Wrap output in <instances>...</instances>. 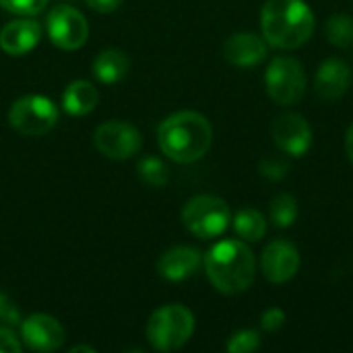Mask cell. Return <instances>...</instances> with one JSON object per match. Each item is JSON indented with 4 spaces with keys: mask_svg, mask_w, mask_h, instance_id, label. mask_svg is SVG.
I'll use <instances>...</instances> for the list:
<instances>
[{
    "mask_svg": "<svg viewBox=\"0 0 353 353\" xmlns=\"http://www.w3.org/2000/svg\"><path fill=\"white\" fill-rule=\"evenodd\" d=\"M203 256L192 246H174L165 250L157 261L159 277L168 281H184L201 269Z\"/></svg>",
    "mask_w": 353,
    "mask_h": 353,
    "instance_id": "obj_15",
    "label": "cell"
},
{
    "mask_svg": "<svg viewBox=\"0 0 353 353\" xmlns=\"http://www.w3.org/2000/svg\"><path fill=\"white\" fill-rule=\"evenodd\" d=\"M21 339L33 352L50 353L64 345L66 333L50 314H31L21 321Z\"/></svg>",
    "mask_w": 353,
    "mask_h": 353,
    "instance_id": "obj_12",
    "label": "cell"
},
{
    "mask_svg": "<svg viewBox=\"0 0 353 353\" xmlns=\"http://www.w3.org/2000/svg\"><path fill=\"white\" fill-rule=\"evenodd\" d=\"M139 176L145 184L153 186V188H161L168 184L170 180V170L165 168V163L157 157H145L139 163Z\"/></svg>",
    "mask_w": 353,
    "mask_h": 353,
    "instance_id": "obj_22",
    "label": "cell"
},
{
    "mask_svg": "<svg viewBox=\"0 0 353 353\" xmlns=\"http://www.w3.org/2000/svg\"><path fill=\"white\" fill-rule=\"evenodd\" d=\"M87 2V6L91 8V10H95V12H114V10H118L120 6H122V2L124 0H85Z\"/></svg>",
    "mask_w": 353,
    "mask_h": 353,
    "instance_id": "obj_29",
    "label": "cell"
},
{
    "mask_svg": "<svg viewBox=\"0 0 353 353\" xmlns=\"http://www.w3.org/2000/svg\"><path fill=\"white\" fill-rule=\"evenodd\" d=\"M50 0H0V6L12 14H23V17H33L39 14Z\"/></svg>",
    "mask_w": 353,
    "mask_h": 353,
    "instance_id": "obj_24",
    "label": "cell"
},
{
    "mask_svg": "<svg viewBox=\"0 0 353 353\" xmlns=\"http://www.w3.org/2000/svg\"><path fill=\"white\" fill-rule=\"evenodd\" d=\"M288 172H290L288 161H283L279 157H265L261 161V174L269 180H281V178H285Z\"/></svg>",
    "mask_w": 353,
    "mask_h": 353,
    "instance_id": "obj_25",
    "label": "cell"
},
{
    "mask_svg": "<svg viewBox=\"0 0 353 353\" xmlns=\"http://www.w3.org/2000/svg\"><path fill=\"white\" fill-rule=\"evenodd\" d=\"M46 29L52 43L68 52L83 48L89 37V25L85 14L66 4L54 6L50 10L46 19Z\"/></svg>",
    "mask_w": 353,
    "mask_h": 353,
    "instance_id": "obj_9",
    "label": "cell"
},
{
    "mask_svg": "<svg viewBox=\"0 0 353 353\" xmlns=\"http://www.w3.org/2000/svg\"><path fill=\"white\" fill-rule=\"evenodd\" d=\"M0 353H21L19 337L8 329L0 325Z\"/></svg>",
    "mask_w": 353,
    "mask_h": 353,
    "instance_id": "obj_28",
    "label": "cell"
},
{
    "mask_svg": "<svg viewBox=\"0 0 353 353\" xmlns=\"http://www.w3.org/2000/svg\"><path fill=\"white\" fill-rule=\"evenodd\" d=\"M271 137L275 145L292 157H302L312 145V128L308 120L296 112L279 114L271 124Z\"/></svg>",
    "mask_w": 353,
    "mask_h": 353,
    "instance_id": "obj_11",
    "label": "cell"
},
{
    "mask_svg": "<svg viewBox=\"0 0 353 353\" xmlns=\"http://www.w3.org/2000/svg\"><path fill=\"white\" fill-rule=\"evenodd\" d=\"M211 285L225 296L246 292L256 277V259L242 240H221L205 256Z\"/></svg>",
    "mask_w": 353,
    "mask_h": 353,
    "instance_id": "obj_3",
    "label": "cell"
},
{
    "mask_svg": "<svg viewBox=\"0 0 353 353\" xmlns=\"http://www.w3.org/2000/svg\"><path fill=\"white\" fill-rule=\"evenodd\" d=\"M194 333V314L182 304L157 308L147 323V341L157 352H176Z\"/></svg>",
    "mask_w": 353,
    "mask_h": 353,
    "instance_id": "obj_4",
    "label": "cell"
},
{
    "mask_svg": "<svg viewBox=\"0 0 353 353\" xmlns=\"http://www.w3.org/2000/svg\"><path fill=\"white\" fill-rule=\"evenodd\" d=\"M41 39V27L33 19H17L0 29V50L8 56L29 54Z\"/></svg>",
    "mask_w": 353,
    "mask_h": 353,
    "instance_id": "obj_16",
    "label": "cell"
},
{
    "mask_svg": "<svg viewBox=\"0 0 353 353\" xmlns=\"http://www.w3.org/2000/svg\"><path fill=\"white\" fill-rule=\"evenodd\" d=\"M267 95L277 105H294L306 93V72L300 60L292 56H275L265 72Z\"/></svg>",
    "mask_w": 353,
    "mask_h": 353,
    "instance_id": "obj_7",
    "label": "cell"
},
{
    "mask_svg": "<svg viewBox=\"0 0 353 353\" xmlns=\"http://www.w3.org/2000/svg\"><path fill=\"white\" fill-rule=\"evenodd\" d=\"M234 232L244 242H261L267 234V219L256 209H242L234 215Z\"/></svg>",
    "mask_w": 353,
    "mask_h": 353,
    "instance_id": "obj_19",
    "label": "cell"
},
{
    "mask_svg": "<svg viewBox=\"0 0 353 353\" xmlns=\"http://www.w3.org/2000/svg\"><path fill=\"white\" fill-rule=\"evenodd\" d=\"M285 321H288L285 312H283L281 308L273 306V308H267V310L263 312V316H261V327H263L267 333H273V331L281 329V327L285 325Z\"/></svg>",
    "mask_w": 353,
    "mask_h": 353,
    "instance_id": "obj_26",
    "label": "cell"
},
{
    "mask_svg": "<svg viewBox=\"0 0 353 353\" xmlns=\"http://www.w3.org/2000/svg\"><path fill=\"white\" fill-rule=\"evenodd\" d=\"M17 323H21V314H19L17 306L12 304V300L6 294L0 292V325L2 327H12Z\"/></svg>",
    "mask_w": 353,
    "mask_h": 353,
    "instance_id": "obj_27",
    "label": "cell"
},
{
    "mask_svg": "<svg viewBox=\"0 0 353 353\" xmlns=\"http://www.w3.org/2000/svg\"><path fill=\"white\" fill-rule=\"evenodd\" d=\"M316 19L304 0H267L261 10V31L277 50H298L314 33Z\"/></svg>",
    "mask_w": 353,
    "mask_h": 353,
    "instance_id": "obj_2",
    "label": "cell"
},
{
    "mask_svg": "<svg viewBox=\"0 0 353 353\" xmlns=\"http://www.w3.org/2000/svg\"><path fill=\"white\" fill-rule=\"evenodd\" d=\"M269 54V43L265 37L250 33V31H240L234 33L225 39L223 43V58L234 64V66H256L261 64Z\"/></svg>",
    "mask_w": 353,
    "mask_h": 353,
    "instance_id": "obj_13",
    "label": "cell"
},
{
    "mask_svg": "<svg viewBox=\"0 0 353 353\" xmlns=\"http://www.w3.org/2000/svg\"><path fill=\"white\" fill-rule=\"evenodd\" d=\"M327 39L335 48H352L353 46V19L350 14H333L325 27Z\"/></svg>",
    "mask_w": 353,
    "mask_h": 353,
    "instance_id": "obj_21",
    "label": "cell"
},
{
    "mask_svg": "<svg viewBox=\"0 0 353 353\" xmlns=\"http://www.w3.org/2000/svg\"><path fill=\"white\" fill-rule=\"evenodd\" d=\"M99 103V91L93 83L79 79L72 81L62 93V108L70 116H87Z\"/></svg>",
    "mask_w": 353,
    "mask_h": 353,
    "instance_id": "obj_17",
    "label": "cell"
},
{
    "mask_svg": "<svg viewBox=\"0 0 353 353\" xmlns=\"http://www.w3.org/2000/svg\"><path fill=\"white\" fill-rule=\"evenodd\" d=\"M60 118L56 103L46 95H23L8 110V124L23 137L48 134Z\"/></svg>",
    "mask_w": 353,
    "mask_h": 353,
    "instance_id": "obj_6",
    "label": "cell"
},
{
    "mask_svg": "<svg viewBox=\"0 0 353 353\" xmlns=\"http://www.w3.org/2000/svg\"><path fill=\"white\" fill-rule=\"evenodd\" d=\"M79 352L95 353V347H91V345H74V347H70V353H79Z\"/></svg>",
    "mask_w": 353,
    "mask_h": 353,
    "instance_id": "obj_31",
    "label": "cell"
},
{
    "mask_svg": "<svg viewBox=\"0 0 353 353\" xmlns=\"http://www.w3.org/2000/svg\"><path fill=\"white\" fill-rule=\"evenodd\" d=\"M269 215L277 228H290V225H294V221L298 217V201L292 194L281 192V194L271 199Z\"/></svg>",
    "mask_w": 353,
    "mask_h": 353,
    "instance_id": "obj_20",
    "label": "cell"
},
{
    "mask_svg": "<svg viewBox=\"0 0 353 353\" xmlns=\"http://www.w3.org/2000/svg\"><path fill=\"white\" fill-rule=\"evenodd\" d=\"M157 143L161 153L172 161L194 163L211 149L213 128L211 122L199 112H176L159 124Z\"/></svg>",
    "mask_w": 353,
    "mask_h": 353,
    "instance_id": "obj_1",
    "label": "cell"
},
{
    "mask_svg": "<svg viewBox=\"0 0 353 353\" xmlns=\"http://www.w3.org/2000/svg\"><path fill=\"white\" fill-rule=\"evenodd\" d=\"M130 60L122 50H103L95 56L93 60V77L105 85H114L122 81L128 72Z\"/></svg>",
    "mask_w": 353,
    "mask_h": 353,
    "instance_id": "obj_18",
    "label": "cell"
},
{
    "mask_svg": "<svg viewBox=\"0 0 353 353\" xmlns=\"http://www.w3.org/2000/svg\"><path fill=\"white\" fill-rule=\"evenodd\" d=\"M345 151H347V157L353 163V122L352 126L347 128V134H345Z\"/></svg>",
    "mask_w": 353,
    "mask_h": 353,
    "instance_id": "obj_30",
    "label": "cell"
},
{
    "mask_svg": "<svg viewBox=\"0 0 353 353\" xmlns=\"http://www.w3.org/2000/svg\"><path fill=\"white\" fill-rule=\"evenodd\" d=\"M95 147L99 153H103L108 159H130L137 155L143 147V134L137 126L124 120H108L95 130Z\"/></svg>",
    "mask_w": 353,
    "mask_h": 353,
    "instance_id": "obj_8",
    "label": "cell"
},
{
    "mask_svg": "<svg viewBox=\"0 0 353 353\" xmlns=\"http://www.w3.org/2000/svg\"><path fill=\"white\" fill-rule=\"evenodd\" d=\"M259 347H261V335L252 329L236 331L225 345V350L230 353H250L256 352Z\"/></svg>",
    "mask_w": 353,
    "mask_h": 353,
    "instance_id": "obj_23",
    "label": "cell"
},
{
    "mask_svg": "<svg viewBox=\"0 0 353 353\" xmlns=\"http://www.w3.org/2000/svg\"><path fill=\"white\" fill-rule=\"evenodd\" d=\"M352 79V68L341 58L333 56V58H327L319 66L316 79H314V89H316L319 97H323L327 101H335L350 91Z\"/></svg>",
    "mask_w": 353,
    "mask_h": 353,
    "instance_id": "obj_14",
    "label": "cell"
},
{
    "mask_svg": "<svg viewBox=\"0 0 353 353\" xmlns=\"http://www.w3.org/2000/svg\"><path fill=\"white\" fill-rule=\"evenodd\" d=\"M300 250L290 240H273L261 254V271L269 283L281 285L292 281L300 271Z\"/></svg>",
    "mask_w": 353,
    "mask_h": 353,
    "instance_id": "obj_10",
    "label": "cell"
},
{
    "mask_svg": "<svg viewBox=\"0 0 353 353\" xmlns=\"http://www.w3.org/2000/svg\"><path fill=\"white\" fill-rule=\"evenodd\" d=\"M230 221L232 213L228 203L213 194L192 196L182 209V223L192 236L201 240H213L221 236L228 230Z\"/></svg>",
    "mask_w": 353,
    "mask_h": 353,
    "instance_id": "obj_5",
    "label": "cell"
}]
</instances>
